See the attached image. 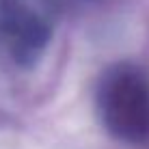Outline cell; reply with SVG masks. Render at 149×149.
I'll return each instance as SVG.
<instances>
[{
    "instance_id": "cell-1",
    "label": "cell",
    "mask_w": 149,
    "mask_h": 149,
    "mask_svg": "<svg viewBox=\"0 0 149 149\" xmlns=\"http://www.w3.org/2000/svg\"><path fill=\"white\" fill-rule=\"evenodd\" d=\"M97 108L112 136L127 143L149 141V82L138 69L108 71L97 91Z\"/></svg>"
}]
</instances>
